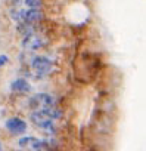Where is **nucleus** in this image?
<instances>
[{"label":"nucleus","mask_w":146,"mask_h":151,"mask_svg":"<svg viewBox=\"0 0 146 151\" xmlns=\"http://www.w3.org/2000/svg\"><path fill=\"white\" fill-rule=\"evenodd\" d=\"M47 40L40 34V31L37 33H31L28 36H24L21 40V47L22 50H28V52H36V50H41L43 47H46Z\"/></svg>","instance_id":"20e7f679"},{"label":"nucleus","mask_w":146,"mask_h":151,"mask_svg":"<svg viewBox=\"0 0 146 151\" xmlns=\"http://www.w3.org/2000/svg\"><path fill=\"white\" fill-rule=\"evenodd\" d=\"M22 5L27 9H43L44 2L43 0H22Z\"/></svg>","instance_id":"1a4fd4ad"},{"label":"nucleus","mask_w":146,"mask_h":151,"mask_svg":"<svg viewBox=\"0 0 146 151\" xmlns=\"http://www.w3.org/2000/svg\"><path fill=\"white\" fill-rule=\"evenodd\" d=\"M8 17H9V19L14 21L15 24H16V22H21V21L24 19V8H9Z\"/></svg>","instance_id":"6e6552de"},{"label":"nucleus","mask_w":146,"mask_h":151,"mask_svg":"<svg viewBox=\"0 0 146 151\" xmlns=\"http://www.w3.org/2000/svg\"><path fill=\"white\" fill-rule=\"evenodd\" d=\"M9 62H11V58H9L8 55H0V68L6 67Z\"/></svg>","instance_id":"9b49d317"},{"label":"nucleus","mask_w":146,"mask_h":151,"mask_svg":"<svg viewBox=\"0 0 146 151\" xmlns=\"http://www.w3.org/2000/svg\"><path fill=\"white\" fill-rule=\"evenodd\" d=\"M33 135H22V136H19L18 138V141H16V145H18V148H22V150H25V148H28V145H30V142L33 141Z\"/></svg>","instance_id":"9d476101"},{"label":"nucleus","mask_w":146,"mask_h":151,"mask_svg":"<svg viewBox=\"0 0 146 151\" xmlns=\"http://www.w3.org/2000/svg\"><path fill=\"white\" fill-rule=\"evenodd\" d=\"M15 151H24V150H22V148H16Z\"/></svg>","instance_id":"4468645a"},{"label":"nucleus","mask_w":146,"mask_h":151,"mask_svg":"<svg viewBox=\"0 0 146 151\" xmlns=\"http://www.w3.org/2000/svg\"><path fill=\"white\" fill-rule=\"evenodd\" d=\"M5 129L11 136H22L28 132V122L19 116H12L5 120Z\"/></svg>","instance_id":"7ed1b4c3"},{"label":"nucleus","mask_w":146,"mask_h":151,"mask_svg":"<svg viewBox=\"0 0 146 151\" xmlns=\"http://www.w3.org/2000/svg\"><path fill=\"white\" fill-rule=\"evenodd\" d=\"M28 68L33 71V76H36V79H46L55 74L56 64L55 59H52L47 55H33Z\"/></svg>","instance_id":"f257e3e1"},{"label":"nucleus","mask_w":146,"mask_h":151,"mask_svg":"<svg viewBox=\"0 0 146 151\" xmlns=\"http://www.w3.org/2000/svg\"><path fill=\"white\" fill-rule=\"evenodd\" d=\"M22 0H9V8H22Z\"/></svg>","instance_id":"f8f14e48"},{"label":"nucleus","mask_w":146,"mask_h":151,"mask_svg":"<svg viewBox=\"0 0 146 151\" xmlns=\"http://www.w3.org/2000/svg\"><path fill=\"white\" fill-rule=\"evenodd\" d=\"M9 88H11V92H12V93L19 95V96H22V95H30V93H33V89H34V86H33V85L28 82V79H25V77H16L15 80L11 82Z\"/></svg>","instance_id":"39448f33"},{"label":"nucleus","mask_w":146,"mask_h":151,"mask_svg":"<svg viewBox=\"0 0 146 151\" xmlns=\"http://www.w3.org/2000/svg\"><path fill=\"white\" fill-rule=\"evenodd\" d=\"M33 95H34V98H36V101L38 104V110L40 108H50V107L59 105L56 96L49 93V92H36Z\"/></svg>","instance_id":"423d86ee"},{"label":"nucleus","mask_w":146,"mask_h":151,"mask_svg":"<svg viewBox=\"0 0 146 151\" xmlns=\"http://www.w3.org/2000/svg\"><path fill=\"white\" fill-rule=\"evenodd\" d=\"M44 12L41 9H24V19L25 22L30 24H40L41 21H44Z\"/></svg>","instance_id":"0eeeda50"},{"label":"nucleus","mask_w":146,"mask_h":151,"mask_svg":"<svg viewBox=\"0 0 146 151\" xmlns=\"http://www.w3.org/2000/svg\"><path fill=\"white\" fill-rule=\"evenodd\" d=\"M28 119H30V122L37 129H40L41 132L47 133V136H55V133H56V123L52 119H49L47 116H44L41 111H38V110L30 111L28 113Z\"/></svg>","instance_id":"f03ea898"},{"label":"nucleus","mask_w":146,"mask_h":151,"mask_svg":"<svg viewBox=\"0 0 146 151\" xmlns=\"http://www.w3.org/2000/svg\"><path fill=\"white\" fill-rule=\"evenodd\" d=\"M0 151H3V144H2V141H0Z\"/></svg>","instance_id":"ddd939ff"}]
</instances>
